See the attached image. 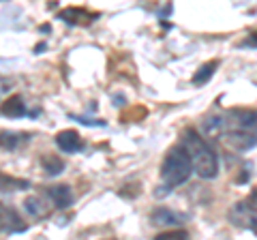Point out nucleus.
<instances>
[{"label": "nucleus", "instance_id": "f257e3e1", "mask_svg": "<svg viewBox=\"0 0 257 240\" xmlns=\"http://www.w3.org/2000/svg\"><path fill=\"white\" fill-rule=\"evenodd\" d=\"M182 148L187 150L193 172H197L199 178H204V180L216 178V174H219V159H216V153L195 129H184Z\"/></svg>", "mask_w": 257, "mask_h": 240}, {"label": "nucleus", "instance_id": "f03ea898", "mask_svg": "<svg viewBox=\"0 0 257 240\" xmlns=\"http://www.w3.org/2000/svg\"><path fill=\"white\" fill-rule=\"evenodd\" d=\"M191 174H193V165L187 150L182 148V144H176V146L167 150L163 163H161V178H163L165 187L172 189L184 185Z\"/></svg>", "mask_w": 257, "mask_h": 240}, {"label": "nucleus", "instance_id": "7ed1b4c3", "mask_svg": "<svg viewBox=\"0 0 257 240\" xmlns=\"http://www.w3.org/2000/svg\"><path fill=\"white\" fill-rule=\"evenodd\" d=\"M229 221L238 227H244V229H253L257 234V212L251 210L246 206V202H238L234 208L229 210Z\"/></svg>", "mask_w": 257, "mask_h": 240}, {"label": "nucleus", "instance_id": "20e7f679", "mask_svg": "<svg viewBox=\"0 0 257 240\" xmlns=\"http://www.w3.org/2000/svg\"><path fill=\"white\" fill-rule=\"evenodd\" d=\"M58 18L62 22H67L69 26H90V24L99 18V13H92L84 9V7H67L58 13Z\"/></svg>", "mask_w": 257, "mask_h": 240}, {"label": "nucleus", "instance_id": "39448f33", "mask_svg": "<svg viewBox=\"0 0 257 240\" xmlns=\"http://www.w3.org/2000/svg\"><path fill=\"white\" fill-rule=\"evenodd\" d=\"M0 221H3V229L9 231V234H18V231L28 229L26 221L20 217V212L11 206H5V204H0Z\"/></svg>", "mask_w": 257, "mask_h": 240}, {"label": "nucleus", "instance_id": "423d86ee", "mask_svg": "<svg viewBox=\"0 0 257 240\" xmlns=\"http://www.w3.org/2000/svg\"><path fill=\"white\" fill-rule=\"evenodd\" d=\"M56 146H58L62 153H79V150L84 148V140L77 131L64 129L56 135Z\"/></svg>", "mask_w": 257, "mask_h": 240}, {"label": "nucleus", "instance_id": "0eeeda50", "mask_svg": "<svg viewBox=\"0 0 257 240\" xmlns=\"http://www.w3.org/2000/svg\"><path fill=\"white\" fill-rule=\"evenodd\" d=\"M184 221H187V214H180L172 208H155L150 214L152 225H180Z\"/></svg>", "mask_w": 257, "mask_h": 240}, {"label": "nucleus", "instance_id": "6e6552de", "mask_svg": "<svg viewBox=\"0 0 257 240\" xmlns=\"http://www.w3.org/2000/svg\"><path fill=\"white\" fill-rule=\"evenodd\" d=\"M47 197L52 199V204L56 208H60V210H64V208H69L71 204H73V191H71L69 185H54L47 189Z\"/></svg>", "mask_w": 257, "mask_h": 240}, {"label": "nucleus", "instance_id": "1a4fd4ad", "mask_svg": "<svg viewBox=\"0 0 257 240\" xmlns=\"http://www.w3.org/2000/svg\"><path fill=\"white\" fill-rule=\"evenodd\" d=\"M26 114H28V107L24 105V99L20 97V94L7 99L3 105H0V116H5V118H22Z\"/></svg>", "mask_w": 257, "mask_h": 240}, {"label": "nucleus", "instance_id": "9d476101", "mask_svg": "<svg viewBox=\"0 0 257 240\" xmlns=\"http://www.w3.org/2000/svg\"><path fill=\"white\" fill-rule=\"evenodd\" d=\"M24 208H26V212L32 219H41V217H47V214H50V208H47L45 199L39 197V195H30V197L24 199Z\"/></svg>", "mask_w": 257, "mask_h": 240}, {"label": "nucleus", "instance_id": "9b49d317", "mask_svg": "<svg viewBox=\"0 0 257 240\" xmlns=\"http://www.w3.org/2000/svg\"><path fill=\"white\" fill-rule=\"evenodd\" d=\"M28 187H30L28 180H20V178H13V176L0 172V193H15V191H26Z\"/></svg>", "mask_w": 257, "mask_h": 240}, {"label": "nucleus", "instance_id": "f8f14e48", "mask_svg": "<svg viewBox=\"0 0 257 240\" xmlns=\"http://www.w3.org/2000/svg\"><path fill=\"white\" fill-rule=\"evenodd\" d=\"M28 142L26 133H15V131H0V148L5 150H15L20 148L22 144Z\"/></svg>", "mask_w": 257, "mask_h": 240}, {"label": "nucleus", "instance_id": "ddd939ff", "mask_svg": "<svg viewBox=\"0 0 257 240\" xmlns=\"http://www.w3.org/2000/svg\"><path fill=\"white\" fill-rule=\"evenodd\" d=\"M216 67H219V62H216V60H208V62H204V65L197 69V73L193 75V84H195V86H204L208 79L214 75Z\"/></svg>", "mask_w": 257, "mask_h": 240}, {"label": "nucleus", "instance_id": "4468645a", "mask_svg": "<svg viewBox=\"0 0 257 240\" xmlns=\"http://www.w3.org/2000/svg\"><path fill=\"white\" fill-rule=\"evenodd\" d=\"M41 165L50 176H58L64 170V161L60 157H56V155H43L41 157Z\"/></svg>", "mask_w": 257, "mask_h": 240}, {"label": "nucleus", "instance_id": "2eb2a0df", "mask_svg": "<svg viewBox=\"0 0 257 240\" xmlns=\"http://www.w3.org/2000/svg\"><path fill=\"white\" fill-rule=\"evenodd\" d=\"M155 240H189V234L184 229H167L157 234Z\"/></svg>", "mask_w": 257, "mask_h": 240}, {"label": "nucleus", "instance_id": "dca6fc26", "mask_svg": "<svg viewBox=\"0 0 257 240\" xmlns=\"http://www.w3.org/2000/svg\"><path fill=\"white\" fill-rule=\"evenodd\" d=\"M238 45H240V47H257V30H255V33L248 35V37L244 39V41H240Z\"/></svg>", "mask_w": 257, "mask_h": 240}, {"label": "nucleus", "instance_id": "f3484780", "mask_svg": "<svg viewBox=\"0 0 257 240\" xmlns=\"http://www.w3.org/2000/svg\"><path fill=\"white\" fill-rule=\"evenodd\" d=\"M244 202H246V206L251 208V210H255V212H257V189H253V193L248 195V197L244 199Z\"/></svg>", "mask_w": 257, "mask_h": 240}, {"label": "nucleus", "instance_id": "a211bd4d", "mask_svg": "<svg viewBox=\"0 0 257 240\" xmlns=\"http://www.w3.org/2000/svg\"><path fill=\"white\" fill-rule=\"evenodd\" d=\"M0 231H3V221H0Z\"/></svg>", "mask_w": 257, "mask_h": 240}]
</instances>
